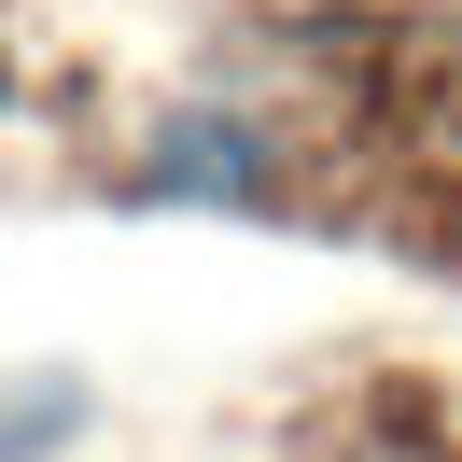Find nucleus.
Here are the masks:
<instances>
[{
    "label": "nucleus",
    "mask_w": 462,
    "mask_h": 462,
    "mask_svg": "<svg viewBox=\"0 0 462 462\" xmlns=\"http://www.w3.org/2000/svg\"><path fill=\"white\" fill-rule=\"evenodd\" d=\"M141 182H154V197L266 210V197H281V141H266L253 113H169V126H154V154H141Z\"/></svg>",
    "instance_id": "obj_1"
},
{
    "label": "nucleus",
    "mask_w": 462,
    "mask_h": 462,
    "mask_svg": "<svg viewBox=\"0 0 462 462\" xmlns=\"http://www.w3.org/2000/svg\"><path fill=\"white\" fill-rule=\"evenodd\" d=\"M0 113H14V57H0Z\"/></svg>",
    "instance_id": "obj_2"
}]
</instances>
